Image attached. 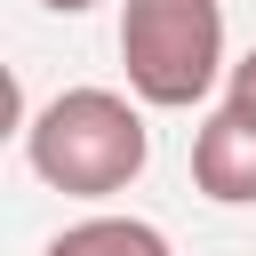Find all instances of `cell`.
<instances>
[{
  "instance_id": "cell-3",
  "label": "cell",
  "mask_w": 256,
  "mask_h": 256,
  "mask_svg": "<svg viewBox=\"0 0 256 256\" xmlns=\"http://www.w3.org/2000/svg\"><path fill=\"white\" fill-rule=\"evenodd\" d=\"M192 184L216 200V208H256V120L216 104L192 136Z\"/></svg>"
},
{
  "instance_id": "cell-1",
  "label": "cell",
  "mask_w": 256,
  "mask_h": 256,
  "mask_svg": "<svg viewBox=\"0 0 256 256\" xmlns=\"http://www.w3.org/2000/svg\"><path fill=\"white\" fill-rule=\"evenodd\" d=\"M24 160L40 184H56L72 200H112L144 176L152 128L120 88H56L24 120Z\"/></svg>"
},
{
  "instance_id": "cell-6",
  "label": "cell",
  "mask_w": 256,
  "mask_h": 256,
  "mask_svg": "<svg viewBox=\"0 0 256 256\" xmlns=\"http://www.w3.org/2000/svg\"><path fill=\"white\" fill-rule=\"evenodd\" d=\"M40 8H56V16H88L96 0H40Z\"/></svg>"
},
{
  "instance_id": "cell-5",
  "label": "cell",
  "mask_w": 256,
  "mask_h": 256,
  "mask_svg": "<svg viewBox=\"0 0 256 256\" xmlns=\"http://www.w3.org/2000/svg\"><path fill=\"white\" fill-rule=\"evenodd\" d=\"M224 80H232V96H224V104H232V112H248V120H256V48H248V56H240V64H232V72H224Z\"/></svg>"
},
{
  "instance_id": "cell-4",
  "label": "cell",
  "mask_w": 256,
  "mask_h": 256,
  "mask_svg": "<svg viewBox=\"0 0 256 256\" xmlns=\"http://www.w3.org/2000/svg\"><path fill=\"white\" fill-rule=\"evenodd\" d=\"M40 256H176V248H168V232L144 224V216H80V224H64Z\"/></svg>"
},
{
  "instance_id": "cell-2",
  "label": "cell",
  "mask_w": 256,
  "mask_h": 256,
  "mask_svg": "<svg viewBox=\"0 0 256 256\" xmlns=\"http://www.w3.org/2000/svg\"><path fill=\"white\" fill-rule=\"evenodd\" d=\"M120 64L136 104L184 112L216 88L224 64V8L216 0H120Z\"/></svg>"
}]
</instances>
